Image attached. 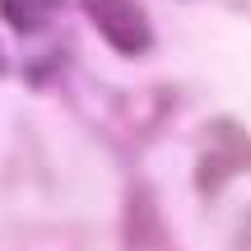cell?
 <instances>
[{
  "label": "cell",
  "mask_w": 251,
  "mask_h": 251,
  "mask_svg": "<svg viewBox=\"0 0 251 251\" xmlns=\"http://www.w3.org/2000/svg\"><path fill=\"white\" fill-rule=\"evenodd\" d=\"M251 172V130L237 117H209L196 135V196L214 200Z\"/></svg>",
  "instance_id": "obj_1"
},
{
  "label": "cell",
  "mask_w": 251,
  "mask_h": 251,
  "mask_svg": "<svg viewBox=\"0 0 251 251\" xmlns=\"http://www.w3.org/2000/svg\"><path fill=\"white\" fill-rule=\"evenodd\" d=\"M79 9L117 56L135 61V56L153 51V19L140 0H79Z\"/></svg>",
  "instance_id": "obj_2"
},
{
  "label": "cell",
  "mask_w": 251,
  "mask_h": 251,
  "mask_svg": "<svg viewBox=\"0 0 251 251\" xmlns=\"http://www.w3.org/2000/svg\"><path fill=\"white\" fill-rule=\"evenodd\" d=\"M121 237L126 251H177L168 233V219L158 209V196H153L144 181H135L126 191V209H121Z\"/></svg>",
  "instance_id": "obj_3"
},
{
  "label": "cell",
  "mask_w": 251,
  "mask_h": 251,
  "mask_svg": "<svg viewBox=\"0 0 251 251\" xmlns=\"http://www.w3.org/2000/svg\"><path fill=\"white\" fill-rule=\"evenodd\" d=\"M65 9V0H0V14L14 33H42Z\"/></svg>",
  "instance_id": "obj_4"
},
{
  "label": "cell",
  "mask_w": 251,
  "mask_h": 251,
  "mask_svg": "<svg viewBox=\"0 0 251 251\" xmlns=\"http://www.w3.org/2000/svg\"><path fill=\"white\" fill-rule=\"evenodd\" d=\"M228 251H251V205L242 209V219H237V228H233V242H228Z\"/></svg>",
  "instance_id": "obj_5"
},
{
  "label": "cell",
  "mask_w": 251,
  "mask_h": 251,
  "mask_svg": "<svg viewBox=\"0 0 251 251\" xmlns=\"http://www.w3.org/2000/svg\"><path fill=\"white\" fill-rule=\"evenodd\" d=\"M0 70H5V56H0Z\"/></svg>",
  "instance_id": "obj_6"
}]
</instances>
